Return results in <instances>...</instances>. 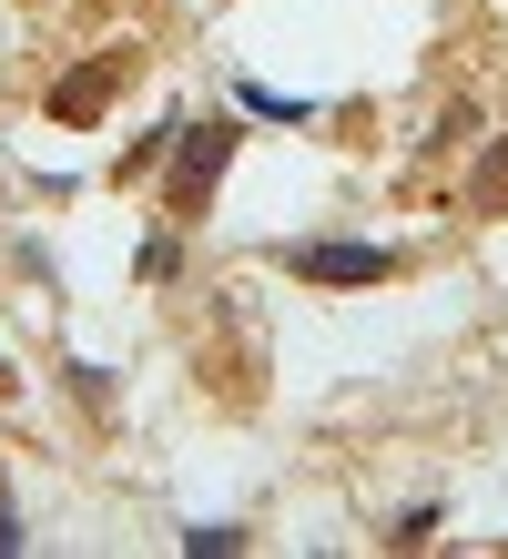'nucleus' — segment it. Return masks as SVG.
<instances>
[{
  "label": "nucleus",
  "mask_w": 508,
  "mask_h": 559,
  "mask_svg": "<svg viewBox=\"0 0 508 559\" xmlns=\"http://www.w3.org/2000/svg\"><path fill=\"white\" fill-rule=\"evenodd\" d=\"M468 204H479V214H498V204H508V143L479 163V174H468Z\"/></svg>",
  "instance_id": "39448f33"
},
{
  "label": "nucleus",
  "mask_w": 508,
  "mask_h": 559,
  "mask_svg": "<svg viewBox=\"0 0 508 559\" xmlns=\"http://www.w3.org/2000/svg\"><path fill=\"white\" fill-rule=\"evenodd\" d=\"M0 386H11V367H0Z\"/></svg>",
  "instance_id": "423d86ee"
},
{
  "label": "nucleus",
  "mask_w": 508,
  "mask_h": 559,
  "mask_svg": "<svg viewBox=\"0 0 508 559\" xmlns=\"http://www.w3.org/2000/svg\"><path fill=\"white\" fill-rule=\"evenodd\" d=\"M224 153H234V122H224V112L184 122V133H174V183H163V204H174V214H203V193H214Z\"/></svg>",
  "instance_id": "f257e3e1"
},
{
  "label": "nucleus",
  "mask_w": 508,
  "mask_h": 559,
  "mask_svg": "<svg viewBox=\"0 0 508 559\" xmlns=\"http://www.w3.org/2000/svg\"><path fill=\"white\" fill-rule=\"evenodd\" d=\"M387 265H397L387 245H295L285 254V275H305V285H387Z\"/></svg>",
  "instance_id": "f03ea898"
},
{
  "label": "nucleus",
  "mask_w": 508,
  "mask_h": 559,
  "mask_svg": "<svg viewBox=\"0 0 508 559\" xmlns=\"http://www.w3.org/2000/svg\"><path fill=\"white\" fill-rule=\"evenodd\" d=\"M122 72H132V51H102V61H82V72L51 92V122H92V112L122 92Z\"/></svg>",
  "instance_id": "7ed1b4c3"
},
{
  "label": "nucleus",
  "mask_w": 508,
  "mask_h": 559,
  "mask_svg": "<svg viewBox=\"0 0 508 559\" xmlns=\"http://www.w3.org/2000/svg\"><path fill=\"white\" fill-rule=\"evenodd\" d=\"M234 103L264 112V122H316V103H305V92H275V82H234Z\"/></svg>",
  "instance_id": "20e7f679"
}]
</instances>
